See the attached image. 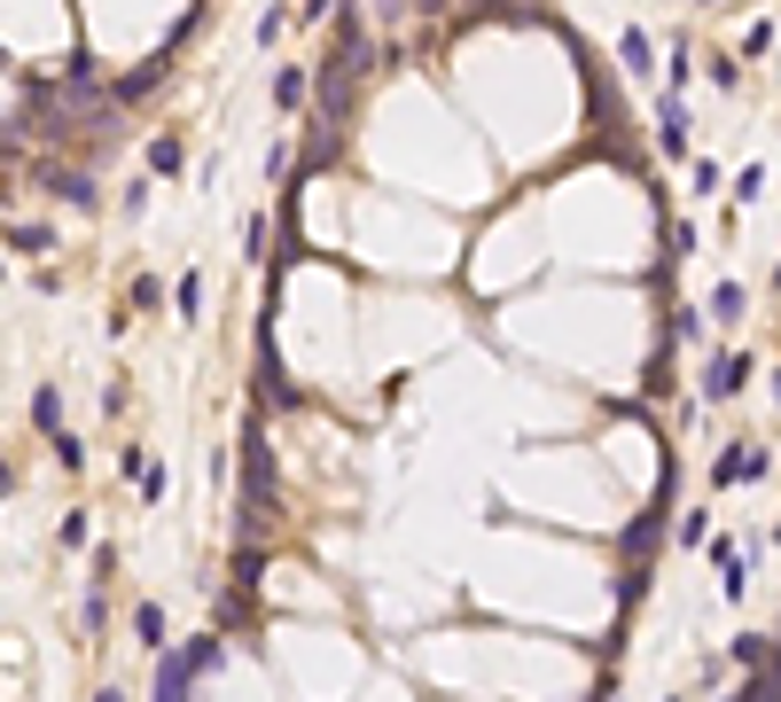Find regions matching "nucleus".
Wrapping results in <instances>:
<instances>
[{"label":"nucleus","mask_w":781,"mask_h":702,"mask_svg":"<svg viewBox=\"0 0 781 702\" xmlns=\"http://www.w3.org/2000/svg\"><path fill=\"white\" fill-rule=\"evenodd\" d=\"M95 702H126V694H118V687H102V694H95Z\"/></svg>","instance_id":"28"},{"label":"nucleus","mask_w":781,"mask_h":702,"mask_svg":"<svg viewBox=\"0 0 781 702\" xmlns=\"http://www.w3.org/2000/svg\"><path fill=\"white\" fill-rule=\"evenodd\" d=\"M40 180H47V188H55L63 204H78V211H86V204H95V196H102V188H95V172H86V164H47V172H40Z\"/></svg>","instance_id":"5"},{"label":"nucleus","mask_w":781,"mask_h":702,"mask_svg":"<svg viewBox=\"0 0 781 702\" xmlns=\"http://www.w3.org/2000/svg\"><path fill=\"white\" fill-rule=\"evenodd\" d=\"M766 469H773V461H766V446H727V453H719V469H712V484H719V492H735V484H758Z\"/></svg>","instance_id":"4"},{"label":"nucleus","mask_w":781,"mask_h":702,"mask_svg":"<svg viewBox=\"0 0 781 702\" xmlns=\"http://www.w3.org/2000/svg\"><path fill=\"white\" fill-rule=\"evenodd\" d=\"M601 702H610V694H601Z\"/></svg>","instance_id":"31"},{"label":"nucleus","mask_w":781,"mask_h":702,"mask_svg":"<svg viewBox=\"0 0 781 702\" xmlns=\"http://www.w3.org/2000/svg\"><path fill=\"white\" fill-rule=\"evenodd\" d=\"M664 702H680V694H664Z\"/></svg>","instance_id":"30"},{"label":"nucleus","mask_w":781,"mask_h":702,"mask_svg":"<svg viewBox=\"0 0 781 702\" xmlns=\"http://www.w3.org/2000/svg\"><path fill=\"white\" fill-rule=\"evenodd\" d=\"M719 585H727V601H742V585H750V562L735 555V562H719Z\"/></svg>","instance_id":"22"},{"label":"nucleus","mask_w":781,"mask_h":702,"mask_svg":"<svg viewBox=\"0 0 781 702\" xmlns=\"http://www.w3.org/2000/svg\"><path fill=\"white\" fill-rule=\"evenodd\" d=\"M55 539H63V547H86V507H70V515H63V531H55Z\"/></svg>","instance_id":"25"},{"label":"nucleus","mask_w":781,"mask_h":702,"mask_svg":"<svg viewBox=\"0 0 781 702\" xmlns=\"http://www.w3.org/2000/svg\"><path fill=\"white\" fill-rule=\"evenodd\" d=\"M267 227H274L267 211H250V219H242V234H235V250H242V266H250V257H267Z\"/></svg>","instance_id":"12"},{"label":"nucleus","mask_w":781,"mask_h":702,"mask_svg":"<svg viewBox=\"0 0 781 702\" xmlns=\"http://www.w3.org/2000/svg\"><path fill=\"white\" fill-rule=\"evenodd\" d=\"M664 507H672V484H657V500H649V507H641V515L626 523V539H618V555H626V570L657 555V531H664Z\"/></svg>","instance_id":"2"},{"label":"nucleus","mask_w":781,"mask_h":702,"mask_svg":"<svg viewBox=\"0 0 781 702\" xmlns=\"http://www.w3.org/2000/svg\"><path fill=\"white\" fill-rule=\"evenodd\" d=\"M672 336L696 343V336H704V312H696V305H680V312H672Z\"/></svg>","instance_id":"23"},{"label":"nucleus","mask_w":781,"mask_h":702,"mask_svg":"<svg viewBox=\"0 0 781 702\" xmlns=\"http://www.w3.org/2000/svg\"><path fill=\"white\" fill-rule=\"evenodd\" d=\"M758 196H766V164H742L735 172V204H758Z\"/></svg>","instance_id":"17"},{"label":"nucleus","mask_w":781,"mask_h":702,"mask_svg":"<svg viewBox=\"0 0 781 702\" xmlns=\"http://www.w3.org/2000/svg\"><path fill=\"white\" fill-rule=\"evenodd\" d=\"M211 671H219V633H196L188 648H164L156 656V702H188Z\"/></svg>","instance_id":"1"},{"label":"nucleus","mask_w":781,"mask_h":702,"mask_svg":"<svg viewBox=\"0 0 781 702\" xmlns=\"http://www.w3.org/2000/svg\"><path fill=\"white\" fill-rule=\"evenodd\" d=\"M149 172H156V180H181V133H156V149H149Z\"/></svg>","instance_id":"10"},{"label":"nucleus","mask_w":781,"mask_h":702,"mask_svg":"<svg viewBox=\"0 0 781 702\" xmlns=\"http://www.w3.org/2000/svg\"><path fill=\"white\" fill-rule=\"evenodd\" d=\"M618 55H626V70H633V78H649V70H657V47H649V32H626V40H618Z\"/></svg>","instance_id":"13"},{"label":"nucleus","mask_w":781,"mask_h":702,"mask_svg":"<svg viewBox=\"0 0 781 702\" xmlns=\"http://www.w3.org/2000/svg\"><path fill=\"white\" fill-rule=\"evenodd\" d=\"M9 250H24V257H47V250H55V227L24 219V227H9Z\"/></svg>","instance_id":"11"},{"label":"nucleus","mask_w":781,"mask_h":702,"mask_svg":"<svg viewBox=\"0 0 781 702\" xmlns=\"http://www.w3.org/2000/svg\"><path fill=\"white\" fill-rule=\"evenodd\" d=\"M32 421H40V437H47V446L63 437V391H55V383H40V391H32Z\"/></svg>","instance_id":"8"},{"label":"nucleus","mask_w":781,"mask_h":702,"mask_svg":"<svg viewBox=\"0 0 781 702\" xmlns=\"http://www.w3.org/2000/svg\"><path fill=\"white\" fill-rule=\"evenodd\" d=\"M9 492H17V469H9V461H0V500H9Z\"/></svg>","instance_id":"26"},{"label":"nucleus","mask_w":781,"mask_h":702,"mask_svg":"<svg viewBox=\"0 0 781 702\" xmlns=\"http://www.w3.org/2000/svg\"><path fill=\"white\" fill-rule=\"evenodd\" d=\"M766 656H773V640H766V633H742V640L727 648V663H735V671H758Z\"/></svg>","instance_id":"14"},{"label":"nucleus","mask_w":781,"mask_h":702,"mask_svg":"<svg viewBox=\"0 0 781 702\" xmlns=\"http://www.w3.org/2000/svg\"><path fill=\"white\" fill-rule=\"evenodd\" d=\"M773 40H781L773 24H750V32H742V55H750V63H766V55H773Z\"/></svg>","instance_id":"19"},{"label":"nucleus","mask_w":781,"mask_h":702,"mask_svg":"<svg viewBox=\"0 0 781 702\" xmlns=\"http://www.w3.org/2000/svg\"><path fill=\"white\" fill-rule=\"evenodd\" d=\"M282 24H290V9H267V17H258V47H274V40H282Z\"/></svg>","instance_id":"24"},{"label":"nucleus","mask_w":781,"mask_h":702,"mask_svg":"<svg viewBox=\"0 0 781 702\" xmlns=\"http://www.w3.org/2000/svg\"><path fill=\"white\" fill-rule=\"evenodd\" d=\"M274 102H282V110H305V70H282V78H274Z\"/></svg>","instance_id":"16"},{"label":"nucleus","mask_w":781,"mask_h":702,"mask_svg":"<svg viewBox=\"0 0 781 702\" xmlns=\"http://www.w3.org/2000/svg\"><path fill=\"white\" fill-rule=\"evenodd\" d=\"M742 383H750V351H735V343H727V351H712V368H704V398H712V406H727Z\"/></svg>","instance_id":"3"},{"label":"nucleus","mask_w":781,"mask_h":702,"mask_svg":"<svg viewBox=\"0 0 781 702\" xmlns=\"http://www.w3.org/2000/svg\"><path fill=\"white\" fill-rule=\"evenodd\" d=\"M735 702H781V640H773V656H766L758 671H742Z\"/></svg>","instance_id":"6"},{"label":"nucleus","mask_w":781,"mask_h":702,"mask_svg":"<svg viewBox=\"0 0 781 702\" xmlns=\"http://www.w3.org/2000/svg\"><path fill=\"white\" fill-rule=\"evenodd\" d=\"M297 9H305V24H313V17H328V0H297Z\"/></svg>","instance_id":"27"},{"label":"nucleus","mask_w":781,"mask_h":702,"mask_svg":"<svg viewBox=\"0 0 781 702\" xmlns=\"http://www.w3.org/2000/svg\"><path fill=\"white\" fill-rule=\"evenodd\" d=\"M657 141H664V156H687V110H680V95H657Z\"/></svg>","instance_id":"7"},{"label":"nucleus","mask_w":781,"mask_h":702,"mask_svg":"<svg viewBox=\"0 0 781 702\" xmlns=\"http://www.w3.org/2000/svg\"><path fill=\"white\" fill-rule=\"evenodd\" d=\"M133 633H141L149 648H164V608H133Z\"/></svg>","instance_id":"21"},{"label":"nucleus","mask_w":781,"mask_h":702,"mask_svg":"<svg viewBox=\"0 0 781 702\" xmlns=\"http://www.w3.org/2000/svg\"><path fill=\"white\" fill-rule=\"evenodd\" d=\"M172 305H181V312L196 320V312H204V274H188V282H172Z\"/></svg>","instance_id":"18"},{"label":"nucleus","mask_w":781,"mask_h":702,"mask_svg":"<svg viewBox=\"0 0 781 702\" xmlns=\"http://www.w3.org/2000/svg\"><path fill=\"white\" fill-rule=\"evenodd\" d=\"M773 547H781V523H773Z\"/></svg>","instance_id":"29"},{"label":"nucleus","mask_w":781,"mask_h":702,"mask_svg":"<svg viewBox=\"0 0 781 702\" xmlns=\"http://www.w3.org/2000/svg\"><path fill=\"white\" fill-rule=\"evenodd\" d=\"M742 312H750V289H742V282H719V289H712V320H719V328H742Z\"/></svg>","instance_id":"9"},{"label":"nucleus","mask_w":781,"mask_h":702,"mask_svg":"<svg viewBox=\"0 0 781 702\" xmlns=\"http://www.w3.org/2000/svg\"><path fill=\"white\" fill-rule=\"evenodd\" d=\"M126 305H133V312H156V305H164V282H149V274H141V282L126 289Z\"/></svg>","instance_id":"20"},{"label":"nucleus","mask_w":781,"mask_h":702,"mask_svg":"<svg viewBox=\"0 0 781 702\" xmlns=\"http://www.w3.org/2000/svg\"><path fill=\"white\" fill-rule=\"evenodd\" d=\"M672 539H680V547H704V539H712V515H704V507H687V515L672 523Z\"/></svg>","instance_id":"15"}]
</instances>
